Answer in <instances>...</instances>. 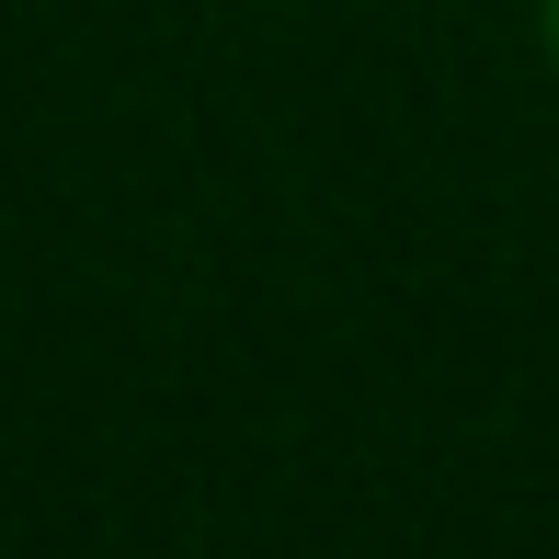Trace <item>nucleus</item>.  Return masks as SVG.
I'll use <instances>...</instances> for the list:
<instances>
[{"label": "nucleus", "instance_id": "f257e3e1", "mask_svg": "<svg viewBox=\"0 0 559 559\" xmlns=\"http://www.w3.org/2000/svg\"><path fill=\"white\" fill-rule=\"evenodd\" d=\"M537 46H548V69H559V0H537Z\"/></svg>", "mask_w": 559, "mask_h": 559}]
</instances>
